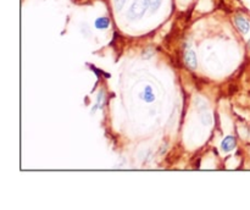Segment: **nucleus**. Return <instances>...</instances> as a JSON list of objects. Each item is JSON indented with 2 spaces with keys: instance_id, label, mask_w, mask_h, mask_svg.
<instances>
[{
  "instance_id": "obj_2",
  "label": "nucleus",
  "mask_w": 250,
  "mask_h": 210,
  "mask_svg": "<svg viewBox=\"0 0 250 210\" xmlns=\"http://www.w3.org/2000/svg\"><path fill=\"white\" fill-rule=\"evenodd\" d=\"M236 24L238 27L239 31L243 34H247L250 29V23L247 19H244L243 16H237L236 17Z\"/></svg>"
},
{
  "instance_id": "obj_4",
  "label": "nucleus",
  "mask_w": 250,
  "mask_h": 210,
  "mask_svg": "<svg viewBox=\"0 0 250 210\" xmlns=\"http://www.w3.org/2000/svg\"><path fill=\"white\" fill-rule=\"evenodd\" d=\"M185 60H186V63H187L190 68L197 67V63H198L197 56H195V53L193 50H189L186 53Z\"/></svg>"
},
{
  "instance_id": "obj_6",
  "label": "nucleus",
  "mask_w": 250,
  "mask_h": 210,
  "mask_svg": "<svg viewBox=\"0 0 250 210\" xmlns=\"http://www.w3.org/2000/svg\"><path fill=\"white\" fill-rule=\"evenodd\" d=\"M110 26V20L107 17H99L95 20V27L99 29H106Z\"/></svg>"
},
{
  "instance_id": "obj_9",
  "label": "nucleus",
  "mask_w": 250,
  "mask_h": 210,
  "mask_svg": "<svg viewBox=\"0 0 250 210\" xmlns=\"http://www.w3.org/2000/svg\"><path fill=\"white\" fill-rule=\"evenodd\" d=\"M104 99H105L104 90H100V92L98 93V97H97V102L98 104H99V106H102V105L104 104Z\"/></svg>"
},
{
  "instance_id": "obj_8",
  "label": "nucleus",
  "mask_w": 250,
  "mask_h": 210,
  "mask_svg": "<svg viewBox=\"0 0 250 210\" xmlns=\"http://www.w3.org/2000/svg\"><path fill=\"white\" fill-rule=\"evenodd\" d=\"M127 0H114V6H115V10L116 11H121L122 7L125 6V4H126Z\"/></svg>"
},
{
  "instance_id": "obj_3",
  "label": "nucleus",
  "mask_w": 250,
  "mask_h": 210,
  "mask_svg": "<svg viewBox=\"0 0 250 210\" xmlns=\"http://www.w3.org/2000/svg\"><path fill=\"white\" fill-rule=\"evenodd\" d=\"M234 147H236V138L234 137L229 136L222 141L221 148L224 151H231L232 149H234Z\"/></svg>"
},
{
  "instance_id": "obj_7",
  "label": "nucleus",
  "mask_w": 250,
  "mask_h": 210,
  "mask_svg": "<svg viewBox=\"0 0 250 210\" xmlns=\"http://www.w3.org/2000/svg\"><path fill=\"white\" fill-rule=\"evenodd\" d=\"M149 5V9L151 10V12H155L156 10L159 9V6L161 5V1L163 0H146Z\"/></svg>"
},
{
  "instance_id": "obj_1",
  "label": "nucleus",
  "mask_w": 250,
  "mask_h": 210,
  "mask_svg": "<svg viewBox=\"0 0 250 210\" xmlns=\"http://www.w3.org/2000/svg\"><path fill=\"white\" fill-rule=\"evenodd\" d=\"M146 9H149V5L146 0H134L132 4L131 9L128 11V19L129 20H138L143 17L146 14Z\"/></svg>"
},
{
  "instance_id": "obj_5",
  "label": "nucleus",
  "mask_w": 250,
  "mask_h": 210,
  "mask_svg": "<svg viewBox=\"0 0 250 210\" xmlns=\"http://www.w3.org/2000/svg\"><path fill=\"white\" fill-rule=\"evenodd\" d=\"M142 98H143L146 102H153L154 99H155V95H154L153 93V89H151L150 85H146V88H144V92L143 94H142Z\"/></svg>"
}]
</instances>
